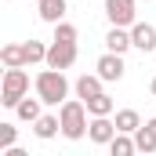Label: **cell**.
Listing matches in <instances>:
<instances>
[{"instance_id":"cell-1","label":"cell","mask_w":156,"mask_h":156,"mask_svg":"<svg viewBox=\"0 0 156 156\" xmlns=\"http://www.w3.org/2000/svg\"><path fill=\"white\" fill-rule=\"evenodd\" d=\"M91 113H87V102L83 98H66L62 105H58V120H62V138H69V142H80L83 134H87V127H91Z\"/></svg>"},{"instance_id":"cell-2","label":"cell","mask_w":156,"mask_h":156,"mask_svg":"<svg viewBox=\"0 0 156 156\" xmlns=\"http://www.w3.org/2000/svg\"><path fill=\"white\" fill-rule=\"evenodd\" d=\"M37 94L44 98V105H62L66 98H69V80H66V73L62 69H44V73H37Z\"/></svg>"},{"instance_id":"cell-3","label":"cell","mask_w":156,"mask_h":156,"mask_svg":"<svg viewBox=\"0 0 156 156\" xmlns=\"http://www.w3.org/2000/svg\"><path fill=\"white\" fill-rule=\"evenodd\" d=\"M26 94H29V73H26V66L4 69V80H0V105H4V109H15Z\"/></svg>"},{"instance_id":"cell-4","label":"cell","mask_w":156,"mask_h":156,"mask_svg":"<svg viewBox=\"0 0 156 156\" xmlns=\"http://www.w3.org/2000/svg\"><path fill=\"white\" fill-rule=\"evenodd\" d=\"M105 18L113 26H134L138 22V0H105Z\"/></svg>"},{"instance_id":"cell-5","label":"cell","mask_w":156,"mask_h":156,"mask_svg":"<svg viewBox=\"0 0 156 156\" xmlns=\"http://www.w3.org/2000/svg\"><path fill=\"white\" fill-rule=\"evenodd\" d=\"M76 62V44H69V40H51L47 44V62L44 66H51V69H69Z\"/></svg>"},{"instance_id":"cell-6","label":"cell","mask_w":156,"mask_h":156,"mask_svg":"<svg viewBox=\"0 0 156 156\" xmlns=\"http://www.w3.org/2000/svg\"><path fill=\"white\" fill-rule=\"evenodd\" d=\"M94 69H98V76L105 80V83H120V80H123V73H127L123 55H116V51H105V55L94 62Z\"/></svg>"},{"instance_id":"cell-7","label":"cell","mask_w":156,"mask_h":156,"mask_svg":"<svg viewBox=\"0 0 156 156\" xmlns=\"http://www.w3.org/2000/svg\"><path fill=\"white\" fill-rule=\"evenodd\" d=\"M87 138H91L94 145H109V142L116 138V120H109V116H91Z\"/></svg>"},{"instance_id":"cell-8","label":"cell","mask_w":156,"mask_h":156,"mask_svg":"<svg viewBox=\"0 0 156 156\" xmlns=\"http://www.w3.org/2000/svg\"><path fill=\"white\" fill-rule=\"evenodd\" d=\"M131 47H134V40H131V26H113V29L105 33V51L127 55Z\"/></svg>"},{"instance_id":"cell-9","label":"cell","mask_w":156,"mask_h":156,"mask_svg":"<svg viewBox=\"0 0 156 156\" xmlns=\"http://www.w3.org/2000/svg\"><path fill=\"white\" fill-rule=\"evenodd\" d=\"M131 40H134V47L138 51H153L156 55V26H149V22H134L131 26Z\"/></svg>"},{"instance_id":"cell-10","label":"cell","mask_w":156,"mask_h":156,"mask_svg":"<svg viewBox=\"0 0 156 156\" xmlns=\"http://www.w3.org/2000/svg\"><path fill=\"white\" fill-rule=\"evenodd\" d=\"M33 134H37L40 142H51L55 134H62V120H58V113H40V120L33 123Z\"/></svg>"},{"instance_id":"cell-11","label":"cell","mask_w":156,"mask_h":156,"mask_svg":"<svg viewBox=\"0 0 156 156\" xmlns=\"http://www.w3.org/2000/svg\"><path fill=\"white\" fill-rule=\"evenodd\" d=\"M40 105H44V98H40V94H37V98H29V94H26V98L15 105V116L26 120V123H37V120H40Z\"/></svg>"},{"instance_id":"cell-12","label":"cell","mask_w":156,"mask_h":156,"mask_svg":"<svg viewBox=\"0 0 156 156\" xmlns=\"http://www.w3.org/2000/svg\"><path fill=\"white\" fill-rule=\"evenodd\" d=\"M102 83H105V80L98 76V73H83V76L76 80V98H83V102H87V98H94V94L102 91Z\"/></svg>"},{"instance_id":"cell-13","label":"cell","mask_w":156,"mask_h":156,"mask_svg":"<svg viewBox=\"0 0 156 156\" xmlns=\"http://www.w3.org/2000/svg\"><path fill=\"white\" fill-rule=\"evenodd\" d=\"M37 7H40V18L51 26L66 18V0H37Z\"/></svg>"},{"instance_id":"cell-14","label":"cell","mask_w":156,"mask_h":156,"mask_svg":"<svg viewBox=\"0 0 156 156\" xmlns=\"http://www.w3.org/2000/svg\"><path fill=\"white\" fill-rule=\"evenodd\" d=\"M0 62H4V69L26 66V47H22V44H4V47H0Z\"/></svg>"},{"instance_id":"cell-15","label":"cell","mask_w":156,"mask_h":156,"mask_svg":"<svg viewBox=\"0 0 156 156\" xmlns=\"http://www.w3.org/2000/svg\"><path fill=\"white\" fill-rule=\"evenodd\" d=\"M113 109H116V102H113L105 91H98L94 98H87V113H91V116H113Z\"/></svg>"},{"instance_id":"cell-16","label":"cell","mask_w":156,"mask_h":156,"mask_svg":"<svg viewBox=\"0 0 156 156\" xmlns=\"http://www.w3.org/2000/svg\"><path fill=\"white\" fill-rule=\"evenodd\" d=\"M109 153H113V156H134V153H138L134 134H123V131H116V138L109 142Z\"/></svg>"},{"instance_id":"cell-17","label":"cell","mask_w":156,"mask_h":156,"mask_svg":"<svg viewBox=\"0 0 156 156\" xmlns=\"http://www.w3.org/2000/svg\"><path fill=\"white\" fill-rule=\"evenodd\" d=\"M134 145H138V153H156V131L149 127V123H142L138 131H134Z\"/></svg>"},{"instance_id":"cell-18","label":"cell","mask_w":156,"mask_h":156,"mask_svg":"<svg viewBox=\"0 0 156 156\" xmlns=\"http://www.w3.org/2000/svg\"><path fill=\"white\" fill-rule=\"evenodd\" d=\"M138 127H142L138 109H120V113H116V131H123V134H134Z\"/></svg>"},{"instance_id":"cell-19","label":"cell","mask_w":156,"mask_h":156,"mask_svg":"<svg viewBox=\"0 0 156 156\" xmlns=\"http://www.w3.org/2000/svg\"><path fill=\"white\" fill-rule=\"evenodd\" d=\"M26 66H37V62H47V44L44 40H26Z\"/></svg>"},{"instance_id":"cell-20","label":"cell","mask_w":156,"mask_h":156,"mask_svg":"<svg viewBox=\"0 0 156 156\" xmlns=\"http://www.w3.org/2000/svg\"><path fill=\"white\" fill-rule=\"evenodd\" d=\"M15 142H18V127H15L11 120H4V123H0V153H4V149H11Z\"/></svg>"},{"instance_id":"cell-21","label":"cell","mask_w":156,"mask_h":156,"mask_svg":"<svg viewBox=\"0 0 156 156\" xmlns=\"http://www.w3.org/2000/svg\"><path fill=\"white\" fill-rule=\"evenodd\" d=\"M76 26H69V22H55V40H69V44H76Z\"/></svg>"},{"instance_id":"cell-22","label":"cell","mask_w":156,"mask_h":156,"mask_svg":"<svg viewBox=\"0 0 156 156\" xmlns=\"http://www.w3.org/2000/svg\"><path fill=\"white\" fill-rule=\"evenodd\" d=\"M149 91H153V98H156V76H153V83H149Z\"/></svg>"},{"instance_id":"cell-23","label":"cell","mask_w":156,"mask_h":156,"mask_svg":"<svg viewBox=\"0 0 156 156\" xmlns=\"http://www.w3.org/2000/svg\"><path fill=\"white\" fill-rule=\"evenodd\" d=\"M145 123H149V127H153V131H156V116H153V120H145Z\"/></svg>"},{"instance_id":"cell-24","label":"cell","mask_w":156,"mask_h":156,"mask_svg":"<svg viewBox=\"0 0 156 156\" xmlns=\"http://www.w3.org/2000/svg\"><path fill=\"white\" fill-rule=\"evenodd\" d=\"M145 4H153V0H145Z\"/></svg>"}]
</instances>
